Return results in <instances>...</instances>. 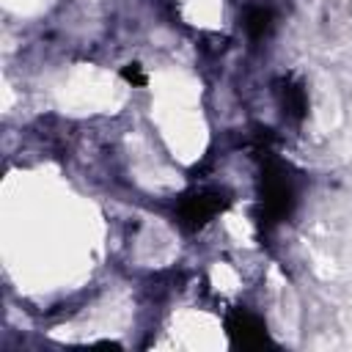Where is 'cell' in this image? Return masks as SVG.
Instances as JSON below:
<instances>
[{
  "mask_svg": "<svg viewBox=\"0 0 352 352\" xmlns=\"http://www.w3.org/2000/svg\"><path fill=\"white\" fill-rule=\"evenodd\" d=\"M228 330H231V336L239 338L242 344H261V341L267 338L264 324H261L256 316H250V314H236V316L228 322Z\"/></svg>",
  "mask_w": 352,
  "mask_h": 352,
  "instance_id": "6da1fadb",
  "label": "cell"
},
{
  "mask_svg": "<svg viewBox=\"0 0 352 352\" xmlns=\"http://www.w3.org/2000/svg\"><path fill=\"white\" fill-rule=\"evenodd\" d=\"M217 201H214V195H192V198H187V204L182 206V217L190 223V226H201V223H206L214 212H217Z\"/></svg>",
  "mask_w": 352,
  "mask_h": 352,
  "instance_id": "7a4b0ae2",
  "label": "cell"
},
{
  "mask_svg": "<svg viewBox=\"0 0 352 352\" xmlns=\"http://www.w3.org/2000/svg\"><path fill=\"white\" fill-rule=\"evenodd\" d=\"M270 22H272V14L267 8H250L248 19H245V28H248L250 36H264L270 30Z\"/></svg>",
  "mask_w": 352,
  "mask_h": 352,
  "instance_id": "3957f363",
  "label": "cell"
}]
</instances>
